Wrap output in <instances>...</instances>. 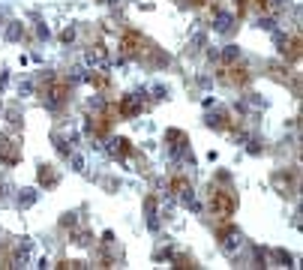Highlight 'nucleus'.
<instances>
[{
	"label": "nucleus",
	"mask_w": 303,
	"mask_h": 270,
	"mask_svg": "<svg viewBox=\"0 0 303 270\" xmlns=\"http://www.w3.org/2000/svg\"><path fill=\"white\" fill-rule=\"evenodd\" d=\"M234 210H237V201H234V195H231V192L216 189L210 195V213L216 216L219 222H228L231 216H234Z\"/></svg>",
	"instance_id": "nucleus-1"
},
{
	"label": "nucleus",
	"mask_w": 303,
	"mask_h": 270,
	"mask_svg": "<svg viewBox=\"0 0 303 270\" xmlns=\"http://www.w3.org/2000/svg\"><path fill=\"white\" fill-rule=\"evenodd\" d=\"M84 63L90 66L93 72H105L111 63H108V51H105L102 45H93V48H87L84 51Z\"/></svg>",
	"instance_id": "nucleus-2"
},
{
	"label": "nucleus",
	"mask_w": 303,
	"mask_h": 270,
	"mask_svg": "<svg viewBox=\"0 0 303 270\" xmlns=\"http://www.w3.org/2000/svg\"><path fill=\"white\" fill-rule=\"evenodd\" d=\"M66 93H69V81H54L51 78V87L45 90V105L48 108H60L66 102Z\"/></svg>",
	"instance_id": "nucleus-3"
},
{
	"label": "nucleus",
	"mask_w": 303,
	"mask_h": 270,
	"mask_svg": "<svg viewBox=\"0 0 303 270\" xmlns=\"http://www.w3.org/2000/svg\"><path fill=\"white\" fill-rule=\"evenodd\" d=\"M219 240H222V249L228 252V255H234V252L243 246V234H240V228H234V225H225V228L219 231Z\"/></svg>",
	"instance_id": "nucleus-4"
},
{
	"label": "nucleus",
	"mask_w": 303,
	"mask_h": 270,
	"mask_svg": "<svg viewBox=\"0 0 303 270\" xmlns=\"http://www.w3.org/2000/svg\"><path fill=\"white\" fill-rule=\"evenodd\" d=\"M141 48H144V36H141V33H123L120 36V51L123 54H126V57H132V54H138Z\"/></svg>",
	"instance_id": "nucleus-5"
},
{
	"label": "nucleus",
	"mask_w": 303,
	"mask_h": 270,
	"mask_svg": "<svg viewBox=\"0 0 303 270\" xmlns=\"http://www.w3.org/2000/svg\"><path fill=\"white\" fill-rule=\"evenodd\" d=\"M105 150H108L111 159H126V156L132 153V144H129V138H108Z\"/></svg>",
	"instance_id": "nucleus-6"
},
{
	"label": "nucleus",
	"mask_w": 303,
	"mask_h": 270,
	"mask_svg": "<svg viewBox=\"0 0 303 270\" xmlns=\"http://www.w3.org/2000/svg\"><path fill=\"white\" fill-rule=\"evenodd\" d=\"M117 111H120V114H126V117H138V114H141V96H138V93L120 96V105H117Z\"/></svg>",
	"instance_id": "nucleus-7"
},
{
	"label": "nucleus",
	"mask_w": 303,
	"mask_h": 270,
	"mask_svg": "<svg viewBox=\"0 0 303 270\" xmlns=\"http://www.w3.org/2000/svg\"><path fill=\"white\" fill-rule=\"evenodd\" d=\"M165 141L171 144V156H180V153L186 150V144H189V138H186V132H180V129H168V135H165Z\"/></svg>",
	"instance_id": "nucleus-8"
},
{
	"label": "nucleus",
	"mask_w": 303,
	"mask_h": 270,
	"mask_svg": "<svg viewBox=\"0 0 303 270\" xmlns=\"http://www.w3.org/2000/svg\"><path fill=\"white\" fill-rule=\"evenodd\" d=\"M234 21H237V18L231 12H216V18H213V30H216V33H231V30H234Z\"/></svg>",
	"instance_id": "nucleus-9"
},
{
	"label": "nucleus",
	"mask_w": 303,
	"mask_h": 270,
	"mask_svg": "<svg viewBox=\"0 0 303 270\" xmlns=\"http://www.w3.org/2000/svg\"><path fill=\"white\" fill-rule=\"evenodd\" d=\"M30 249H33V243H30V240L18 243V249H15V255H12V267H24V264H27V258H30Z\"/></svg>",
	"instance_id": "nucleus-10"
},
{
	"label": "nucleus",
	"mask_w": 303,
	"mask_h": 270,
	"mask_svg": "<svg viewBox=\"0 0 303 270\" xmlns=\"http://www.w3.org/2000/svg\"><path fill=\"white\" fill-rule=\"evenodd\" d=\"M228 72H231V75H225V72L219 75V78H222L225 84H246V81H249V72H246L243 66H240V69L234 66V69H228Z\"/></svg>",
	"instance_id": "nucleus-11"
},
{
	"label": "nucleus",
	"mask_w": 303,
	"mask_h": 270,
	"mask_svg": "<svg viewBox=\"0 0 303 270\" xmlns=\"http://www.w3.org/2000/svg\"><path fill=\"white\" fill-rule=\"evenodd\" d=\"M39 183H42V186H54V183H57V174L51 171L48 165H42V168H39Z\"/></svg>",
	"instance_id": "nucleus-12"
},
{
	"label": "nucleus",
	"mask_w": 303,
	"mask_h": 270,
	"mask_svg": "<svg viewBox=\"0 0 303 270\" xmlns=\"http://www.w3.org/2000/svg\"><path fill=\"white\" fill-rule=\"evenodd\" d=\"M87 78H90V72H87V69H81V66H75L72 72H69V84H81V81H87Z\"/></svg>",
	"instance_id": "nucleus-13"
},
{
	"label": "nucleus",
	"mask_w": 303,
	"mask_h": 270,
	"mask_svg": "<svg viewBox=\"0 0 303 270\" xmlns=\"http://www.w3.org/2000/svg\"><path fill=\"white\" fill-rule=\"evenodd\" d=\"M18 204H21V207L36 204V189H21V192H18Z\"/></svg>",
	"instance_id": "nucleus-14"
},
{
	"label": "nucleus",
	"mask_w": 303,
	"mask_h": 270,
	"mask_svg": "<svg viewBox=\"0 0 303 270\" xmlns=\"http://www.w3.org/2000/svg\"><path fill=\"white\" fill-rule=\"evenodd\" d=\"M207 126H210V129H225L228 117L225 114H207Z\"/></svg>",
	"instance_id": "nucleus-15"
},
{
	"label": "nucleus",
	"mask_w": 303,
	"mask_h": 270,
	"mask_svg": "<svg viewBox=\"0 0 303 270\" xmlns=\"http://www.w3.org/2000/svg\"><path fill=\"white\" fill-rule=\"evenodd\" d=\"M6 36H9V39H12V42H18V39H21V36H24V24H18V21H12V24L6 27Z\"/></svg>",
	"instance_id": "nucleus-16"
},
{
	"label": "nucleus",
	"mask_w": 303,
	"mask_h": 270,
	"mask_svg": "<svg viewBox=\"0 0 303 270\" xmlns=\"http://www.w3.org/2000/svg\"><path fill=\"white\" fill-rule=\"evenodd\" d=\"M219 57L231 63V60H237V57H240V48H237V45H225V48L219 51Z\"/></svg>",
	"instance_id": "nucleus-17"
},
{
	"label": "nucleus",
	"mask_w": 303,
	"mask_h": 270,
	"mask_svg": "<svg viewBox=\"0 0 303 270\" xmlns=\"http://www.w3.org/2000/svg\"><path fill=\"white\" fill-rule=\"evenodd\" d=\"M282 51H285V57H291V60H297V57H300V36H294V39H291V48H288V45H285Z\"/></svg>",
	"instance_id": "nucleus-18"
},
{
	"label": "nucleus",
	"mask_w": 303,
	"mask_h": 270,
	"mask_svg": "<svg viewBox=\"0 0 303 270\" xmlns=\"http://www.w3.org/2000/svg\"><path fill=\"white\" fill-rule=\"evenodd\" d=\"M72 240H75L78 246H90V240H93V234H90V231H78V234H75V237H72Z\"/></svg>",
	"instance_id": "nucleus-19"
},
{
	"label": "nucleus",
	"mask_w": 303,
	"mask_h": 270,
	"mask_svg": "<svg viewBox=\"0 0 303 270\" xmlns=\"http://www.w3.org/2000/svg\"><path fill=\"white\" fill-rule=\"evenodd\" d=\"M54 144H57V150H60L63 156H69V138H63V135H54Z\"/></svg>",
	"instance_id": "nucleus-20"
},
{
	"label": "nucleus",
	"mask_w": 303,
	"mask_h": 270,
	"mask_svg": "<svg viewBox=\"0 0 303 270\" xmlns=\"http://www.w3.org/2000/svg\"><path fill=\"white\" fill-rule=\"evenodd\" d=\"M69 159H72V168H75V171H87V168H84V156H78V153H69Z\"/></svg>",
	"instance_id": "nucleus-21"
},
{
	"label": "nucleus",
	"mask_w": 303,
	"mask_h": 270,
	"mask_svg": "<svg viewBox=\"0 0 303 270\" xmlns=\"http://www.w3.org/2000/svg\"><path fill=\"white\" fill-rule=\"evenodd\" d=\"M171 189H174L177 195H180L183 189H189V183H186V180H183V177H177V180H174V183H171Z\"/></svg>",
	"instance_id": "nucleus-22"
},
{
	"label": "nucleus",
	"mask_w": 303,
	"mask_h": 270,
	"mask_svg": "<svg viewBox=\"0 0 303 270\" xmlns=\"http://www.w3.org/2000/svg\"><path fill=\"white\" fill-rule=\"evenodd\" d=\"M174 267H195V261L186 258V255H177V258H174Z\"/></svg>",
	"instance_id": "nucleus-23"
},
{
	"label": "nucleus",
	"mask_w": 303,
	"mask_h": 270,
	"mask_svg": "<svg viewBox=\"0 0 303 270\" xmlns=\"http://www.w3.org/2000/svg\"><path fill=\"white\" fill-rule=\"evenodd\" d=\"M276 261H282L285 267H291V255H288L285 249H276Z\"/></svg>",
	"instance_id": "nucleus-24"
},
{
	"label": "nucleus",
	"mask_w": 303,
	"mask_h": 270,
	"mask_svg": "<svg viewBox=\"0 0 303 270\" xmlns=\"http://www.w3.org/2000/svg\"><path fill=\"white\" fill-rule=\"evenodd\" d=\"M258 27H261V30H273L276 21H273V18H258Z\"/></svg>",
	"instance_id": "nucleus-25"
},
{
	"label": "nucleus",
	"mask_w": 303,
	"mask_h": 270,
	"mask_svg": "<svg viewBox=\"0 0 303 270\" xmlns=\"http://www.w3.org/2000/svg\"><path fill=\"white\" fill-rule=\"evenodd\" d=\"M60 39H63V42H72V39H75V27H66V30L60 33Z\"/></svg>",
	"instance_id": "nucleus-26"
},
{
	"label": "nucleus",
	"mask_w": 303,
	"mask_h": 270,
	"mask_svg": "<svg viewBox=\"0 0 303 270\" xmlns=\"http://www.w3.org/2000/svg\"><path fill=\"white\" fill-rule=\"evenodd\" d=\"M165 96H168V90H165L162 84H156V87H153V99H165Z\"/></svg>",
	"instance_id": "nucleus-27"
},
{
	"label": "nucleus",
	"mask_w": 303,
	"mask_h": 270,
	"mask_svg": "<svg viewBox=\"0 0 303 270\" xmlns=\"http://www.w3.org/2000/svg\"><path fill=\"white\" fill-rule=\"evenodd\" d=\"M288 3H291V0H270V6H276V9H285Z\"/></svg>",
	"instance_id": "nucleus-28"
},
{
	"label": "nucleus",
	"mask_w": 303,
	"mask_h": 270,
	"mask_svg": "<svg viewBox=\"0 0 303 270\" xmlns=\"http://www.w3.org/2000/svg\"><path fill=\"white\" fill-rule=\"evenodd\" d=\"M36 33H39V39H45V36H48V27H45V24H39V27H36Z\"/></svg>",
	"instance_id": "nucleus-29"
}]
</instances>
